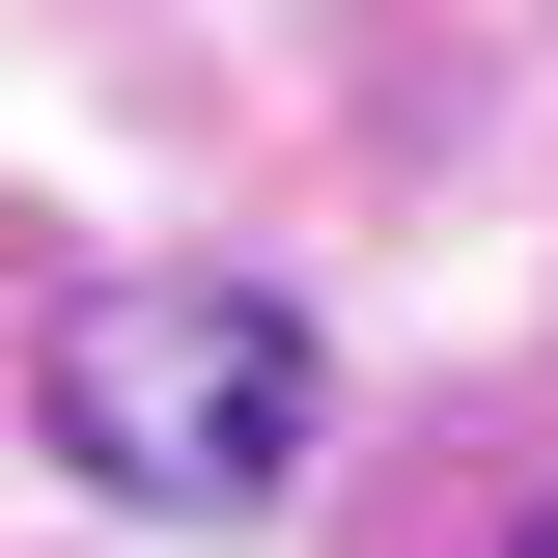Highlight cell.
I'll return each instance as SVG.
<instances>
[{
  "mask_svg": "<svg viewBox=\"0 0 558 558\" xmlns=\"http://www.w3.org/2000/svg\"><path fill=\"white\" fill-rule=\"evenodd\" d=\"M57 447L112 502H279L307 336H279L252 279H84V307H57Z\"/></svg>",
  "mask_w": 558,
  "mask_h": 558,
  "instance_id": "6da1fadb",
  "label": "cell"
},
{
  "mask_svg": "<svg viewBox=\"0 0 558 558\" xmlns=\"http://www.w3.org/2000/svg\"><path fill=\"white\" fill-rule=\"evenodd\" d=\"M502 558H558V502H531V531H502Z\"/></svg>",
  "mask_w": 558,
  "mask_h": 558,
  "instance_id": "7a4b0ae2",
  "label": "cell"
}]
</instances>
